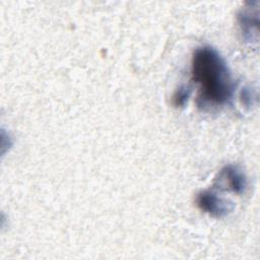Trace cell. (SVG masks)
Returning a JSON list of instances; mask_svg holds the SVG:
<instances>
[{"mask_svg":"<svg viewBox=\"0 0 260 260\" xmlns=\"http://www.w3.org/2000/svg\"><path fill=\"white\" fill-rule=\"evenodd\" d=\"M191 73L198 85L200 107L221 106L231 100L235 83L225 60L214 48L202 46L194 51Z\"/></svg>","mask_w":260,"mask_h":260,"instance_id":"obj_1","label":"cell"},{"mask_svg":"<svg viewBox=\"0 0 260 260\" xmlns=\"http://www.w3.org/2000/svg\"><path fill=\"white\" fill-rule=\"evenodd\" d=\"M259 2H249L238 13V23L243 39L249 44H258L259 39Z\"/></svg>","mask_w":260,"mask_h":260,"instance_id":"obj_2","label":"cell"},{"mask_svg":"<svg viewBox=\"0 0 260 260\" xmlns=\"http://www.w3.org/2000/svg\"><path fill=\"white\" fill-rule=\"evenodd\" d=\"M197 206L210 216L220 218L226 216L234 208L231 201L219 196L212 190H202L196 197Z\"/></svg>","mask_w":260,"mask_h":260,"instance_id":"obj_3","label":"cell"},{"mask_svg":"<svg viewBox=\"0 0 260 260\" xmlns=\"http://www.w3.org/2000/svg\"><path fill=\"white\" fill-rule=\"evenodd\" d=\"M213 186L222 191L242 194L247 187V179L237 166L228 165L217 173Z\"/></svg>","mask_w":260,"mask_h":260,"instance_id":"obj_4","label":"cell"},{"mask_svg":"<svg viewBox=\"0 0 260 260\" xmlns=\"http://www.w3.org/2000/svg\"><path fill=\"white\" fill-rule=\"evenodd\" d=\"M191 94V89L189 86L182 85L180 86L173 95V104L176 107H183L187 103L189 96Z\"/></svg>","mask_w":260,"mask_h":260,"instance_id":"obj_5","label":"cell"},{"mask_svg":"<svg viewBox=\"0 0 260 260\" xmlns=\"http://www.w3.org/2000/svg\"><path fill=\"white\" fill-rule=\"evenodd\" d=\"M240 100H241L242 104L245 105L246 107H251L254 103V94H253L252 90L248 87L243 88L240 93Z\"/></svg>","mask_w":260,"mask_h":260,"instance_id":"obj_6","label":"cell"}]
</instances>
